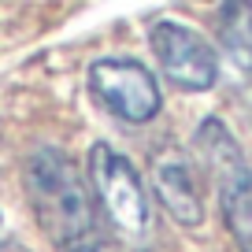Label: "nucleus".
Segmentation results:
<instances>
[{"label": "nucleus", "mask_w": 252, "mask_h": 252, "mask_svg": "<svg viewBox=\"0 0 252 252\" xmlns=\"http://www.w3.org/2000/svg\"><path fill=\"white\" fill-rule=\"evenodd\" d=\"M23 189L41 234L60 252H78L96 234H104L96 222V200L89 189V178H82L78 163L67 152L60 149L30 152L23 167Z\"/></svg>", "instance_id": "f257e3e1"}, {"label": "nucleus", "mask_w": 252, "mask_h": 252, "mask_svg": "<svg viewBox=\"0 0 252 252\" xmlns=\"http://www.w3.org/2000/svg\"><path fill=\"white\" fill-rule=\"evenodd\" d=\"M89 189L104 212L108 230L123 249L149 252L156 245V212H152L141 171L130 156H123L108 141H93L89 145Z\"/></svg>", "instance_id": "f03ea898"}, {"label": "nucleus", "mask_w": 252, "mask_h": 252, "mask_svg": "<svg viewBox=\"0 0 252 252\" xmlns=\"http://www.w3.org/2000/svg\"><path fill=\"white\" fill-rule=\"evenodd\" d=\"M193 152L200 156L215 186L219 215L234 237L237 252H252V159L222 119L208 115L193 134Z\"/></svg>", "instance_id": "7ed1b4c3"}, {"label": "nucleus", "mask_w": 252, "mask_h": 252, "mask_svg": "<svg viewBox=\"0 0 252 252\" xmlns=\"http://www.w3.org/2000/svg\"><path fill=\"white\" fill-rule=\"evenodd\" d=\"M86 86H89V96L119 123L145 126L163 111V93H159L156 74L141 60H130V56L93 60L86 71Z\"/></svg>", "instance_id": "20e7f679"}, {"label": "nucleus", "mask_w": 252, "mask_h": 252, "mask_svg": "<svg viewBox=\"0 0 252 252\" xmlns=\"http://www.w3.org/2000/svg\"><path fill=\"white\" fill-rule=\"evenodd\" d=\"M149 48L156 56L159 71L167 74V82L186 93H208L219 82V56L204 33H197L193 26L159 19L149 30Z\"/></svg>", "instance_id": "39448f33"}, {"label": "nucleus", "mask_w": 252, "mask_h": 252, "mask_svg": "<svg viewBox=\"0 0 252 252\" xmlns=\"http://www.w3.org/2000/svg\"><path fill=\"white\" fill-rule=\"evenodd\" d=\"M152 193H156L159 208L171 215L178 226L197 230L204 222V197H200V182L193 174V163L186 152L167 145L163 152L152 156Z\"/></svg>", "instance_id": "423d86ee"}, {"label": "nucleus", "mask_w": 252, "mask_h": 252, "mask_svg": "<svg viewBox=\"0 0 252 252\" xmlns=\"http://www.w3.org/2000/svg\"><path fill=\"white\" fill-rule=\"evenodd\" d=\"M215 41L230 67L252 82V0H222L215 8Z\"/></svg>", "instance_id": "0eeeda50"}, {"label": "nucleus", "mask_w": 252, "mask_h": 252, "mask_svg": "<svg viewBox=\"0 0 252 252\" xmlns=\"http://www.w3.org/2000/svg\"><path fill=\"white\" fill-rule=\"evenodd\" d=\"M78 252H123V249H119L115 241H108V237H104V234H96L93 241H89V245H82Z\"/></svg>", "instance_id": "6e6552de"}, {"label": "nucleus", "mask_w": 252, "mask_h": 252, "mask_svg": "<svg viewBox=\"0 0 252 252\" xmlns=\"http://www.w3.org/2000/svg\"><path fill=\"white\" fill-rule=\"evenodd\" d=\"M0 252H30L23 241H15V237H8V241H0Z\"/></svg>", "instance_id": "1a4fd4ad"}]
</instances>
